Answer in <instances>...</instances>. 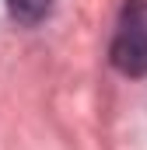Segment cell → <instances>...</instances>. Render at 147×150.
Returning a JSON list of instances; mask_svg holds the SVG:
<instances>
[{
  "mask_svg": "<svg viewBox=\"0 0 147 150\" xmlns=\"http://www.w3.org/2000/svg\"><path fill=\"white\" fill-rule=\"evenodd\" d=\"M7 4V14L18 21V25H42L49 14H53V4L56 0H4Z\"/></svg>",
  "mask_w": 147,
  "mask_h": 150,
  "instance_id": "7a4b0ae2",
  "label": "cell"
},
{
  "mask_svg": "<svg viewBox=\"0 0 147 150\" xmlns=\"http://www.w3.org/2000/svg\"><path fill=\"white\" fill-rule=\"evenodd\" d=\"M109 63L123 77H147V0H123L109 42Z\"/></svg>",
  "mask_w": 147,
  "mask_h": 150,
  "instance_id": "6da1fadb",
  "label": "cell"
}]
</instances>
